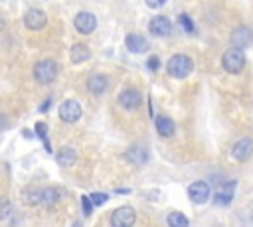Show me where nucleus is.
Returning a JSON list of instances; mask_svg holds the SVG:
<instances>
[{"mask_svg": "<svg viewBox=\"0 0 253 227\" xmlns=\"http://www.w3.org/2000/svg\"><path fill=\"white\" fill-rule=\"evenodd\" d=\"M166 69H168V75H170V77H174V79H184V77H188V75L192 73L194 63H192V59H190L188 55L176 53V55L170 57Z\"/></svg>", "mask_w": 253, "mask_h": 227, "instance_id": "obj_1", "label": "nucleus"}, {"mask_svg": "<svg viewBox=\"0 0 253 227\" xmlns=\"http://www.w3.org/2000/svg\"><path fill=\"white\" fill-rule=\"evenodd\" d=\"M57 75V65L55 61L51 59H42V61H36L34 63V79L42 85H47L55 79Z\"/></svg>", "mask_w": 253, "mask_h": 227, "instance_id": "obj_2", "label": "nucleus"}, {"mask_svg": "<svg viewBox=\"0 0 253 227\" xmlns=\"http://www.w3.org/2000/svg\"><path fill=\"white\" fill-rule=\"evenodd\" d=\"M221 65L227 73H239L245 65V55L241 49H235V47H229L223 57H221Z\"/></svg>", "mask_w": 253, "mask_h": 227, "instance_id": "obj_3", "label": "nucleus"}, {"mask_svg": "<svg viewBox=\"0 0 253 227\" xmlns=\"http://www.w3.org/2000/svg\"><path fill=\"white\" fill-rule=\"evenodd\" d=\"M136 219V213L130 205H121L111 213V225L113 227H132Z\"/></svg>", "mask_w": 253, "mask_h": 227, "instance_id": "obj_4", "label": "nucleus"}, {"mask_svg": "<svg viewBox=\"0 0 253 227\" xmlns=\"http://www.w3.org/2000/svg\"><path fill=\"white\" fill-rule=\"evenodd\" d=\"M79 116H81V107L77 101L67 99L59 105V118L63 122H75V120H79Z\"/></svg>", "mask_w": 253, "mask_h": 227, "instance_id": "obj_5", "label": "nucleus"}, {"mask_svg": "<svg viewBox=\"0 0 253 227\" xmlns=\"http://www.w3.org/2000/svg\"><path fill=\"white\" fill-rule=\"evenodd\" d=\"M251 41H253V32H251V28H247V26H239V28H235V30L231 32L229 43H231L235 49L247 47Z\"/></svg>", "mask_w": 253, "mask_h": 227, "instance_id": "obj_6", "label": "nucleus"}, {"mask_svg": "<svg viewBox=\"0 0 253 227\" xmlns=\"http://www.w3.org/2000/svg\"><path fill=\"white\" fill-rule=\"evenodd\" d=\"M73 26H75V30H77L79 34L87 36V34H91V32L95 30L97 18H95L91 12H79V14L75 16V20H73Z\"/></svg>", "mask_w": 253, "mask_h": 227, "instance_id": "obj_7", "label": "nucleus"}, {"mask_svg": "<svg viewBox=\"0 0 253 227\" xmlns=\"http://www.w3.org/2000/svg\"><path fill=\"white\" fill-rule=\"evenodd\" d=\"M188 195H190V199L194 201V203H198V205H202V203H206L208 199H210V186L206 184V182H194V184H190V188H188Z\"/></svg>", "mask_w": 253, "mask_h": 227, "instance_id": "obj_8", "label": "nucleus"}, {"mask_svg": "<svg viewBox=\"0 0 253 227\" xmlns=\"http://www.w3.org/2000/svg\"><path fill=\"white\" fill-rule=\"evenodd\" d=\"M251 154H253V140H251V138H241V140H237V142L233 144V148H231V156H233L237 162L249 160Z\"/></svg>", "mask_w": 253, "mask_h": 227, "instance_id": "obj_9", "label": "nucleus"}, {"mask_svg": "<svg viewBox=\"0 0 253 227\" xmlns=\"http://www.w3.org/2000/svg\"><path fill=\"white\" fill-rule=\"evenodd\" d=\"M24 24L28 26V30H42L47 24V16H45V12H42L38 8H32L24 16Z\"/></svg>", "mask_w": 253, "mask_h": 227, "instance_id": "obj_10", "label": "nucleus"}, {"mask_svg": "<svg viewBox=\"0 0 253 227\" xmlns=\"http://www.w3.org/2000/svg\"><path fill=\"white\" fill-rule=\"evenodd\" d=\"M119 105L125 109V111H132L140 105V93L136 89H125L121 95H119Z\"/></svg>", "mask_w": 253, "mask_h": 227, "instance_id": "obj_11", "label": "nucleus"}, {"mask_svg": "<svg viewBox=\"0 0 253 227\" xmlns=\"http://www.w3.org/2000/svg\"><path fill=\"white\" fill-rule=\"evenodd\" d=\"M125 45H126V49H128L130 53H144V51L148 49V41H146V38L140 36V34H128V36L125 38Z\"/></svg>", "mask_w": 253, "mask_h": 227, "instance_id": "obj_12", "label": "nucleus"}, {"mask_svg": "<svg viewBox=\"0 0 253 227\" xmlns=\"http://www.w3.org/2000/svg\"><path fill=\"white\" fill-rule=\"evenodd\" d=\"M148 30H150V34L152 36H168L170 32H172V26H170V20L168 18H164V16H154L152 20H150V24H148Z\"/></svg>", "mask_w": 253, "mask_h": 227, "instance_id": "obj_13", "label": "nucleus"}, {"mask_svg": "<svg viewBox=\"0 0 253 227\" xmlns=\"http://www.w3.org/2000/svg\"><path fill=\"white\" fill-rule=\"evenodd\" d=\"M233 189H235V182H225L215 193H213V203L215 205H229L233 199Z\"/></svg>", "mask_w": 253, "mask_h": 227, "instance_id": "obj_14", "label": "nucleus"}, {"mask_svg": "<svg viewBox=\"0 0 253 227\" xmlns=\"http://www.w3.org/2000/svg\"><path fill=\"white\" fill-rule=\"evenodd\" d=\"M107 77L103 75V73H91L89 75V79H87V87H89V91L93 93V95H101V93H105L107 91Z\"/></svg>", "mask_w": 253, "mask_h": 227, "instance_id": "obj_15", "label": "nucleus"}, {"mask_svg": "<svg viewBox=\"0 0 253 227\" xmlns=\"http://www.w3.org/2000/svg\"><path fill=\"white\" fill-rule=\"evenodd\" d=\"M126 160L132 162L134 166H142L148 160V152H146V148L142 144H136V146H132V148L126 150Z\"/></svg>", "mask_w": 253, "mask_h": 227, "instance_id": "obj_16", "label": "nucleus"}, {"mask_svg": "<svg viewBox=\"0 0 253 227\" xmlns=\"http://www.w3.org/2000/svg\"><path fill=\"white\" fill-rule=\"evenodd\" d=\"M154 124H156L158 134H160V136H164V138L172 136V134H174V130H176L174 122H172L168 116H156V118H154Z\"/></svg>", "mask_w": 253, "mask_h": 227, "instance_id": "obj_17", "label": "nucleus"}, {"mask_svg": "<svg viewBox=\"0 0 253 227\" xmlns=\"http://www.w3.org/2000/svg\"><path fill=\"white\" fill-rule=\"evenodd\" d=\"M75 158H77V154H75V150H73V148H69V146L59 148V150H57V154H55L57 164H59V166H63V168L71 166V164L75 162Z\"/></svg>", "mask_w": 253, "mask_h": 227, "instance_id": "obj_18", "label": "nucleus"}, {"mask_svg": "<svg viewBox=\"0 0 253 227\" xmlns=\"http://www.w3.org/2000/svg\"><path fill=\"white\" fill-rule=\"evenodd\" d=\"M89 57H91L89 47H87V45H81V43L73 45V47H71V51H69V59H71L73 63H83V61H85V59H89Z\"/></svg>", "mask_w": 253, "mask_h": 227, "instance_id": "obj_19", "label": "nucleus"}, {"mask_svg": "<svg viewBox=\"0 0 253 227\" xmlns=\"http://www.w3.org/2000/svg\"><path fill=\"white\" fill-rule=\"evenodd\" d=\"M61 197V189L59 188H43L42 189V203L43 205H55Z\"/></svg>", "mask_w": 253, "mask_h": 227, "instance_id": "obj_20", "label": "nucleus"}, {"mask_svg": "<svg viewBox=\"0 0 253 227\" xmlns=\"http://www.w3.org/2000/svg\"><path fill=\"white\" fill-rule=\"evenodd\" d=\"M168 227H188L190 225V221H188V217L182 213V211H172V213H168Z\"/></svg>", "mask_w": 253, "mask_h": 227, "instance_id": "obj_21", "label": "nucleus"}, {"mask_svg": "<svg viewBox=\"0 0 253 227\" xmlns=\"http://www.w3.org/2000/svg\"><path fill=\"white\" fill-rule=\"evenodd\" d=\"M24 197L30 205H38V203H42V189H26Z\"/></svg>", "mask_w": 253, "mask_h": 227, "instance_id": "obj_22", "label": "nucleus"}, {"mask_svg": "<svg viewBox=\"0 0 253 227\" xmlns=\"http://www.w3.org/2000/svg\"><path fill=\"white\" fill-rule=\"evenodd\" d=\"M12 213V205L6 197H0V219H8Z\"/></svg>", "mask_w": 253, "mask_h": 227, "instance_id": "obj_23", "label": "nucleus"}, {"mask_svg": "<svg viewBox=\"0 0 253 227\" xmlns=\"http://www.w3.org/2000/svg\"><path fill=\"white\" fill-rule=\"evenodd\" d=\"M178 22L182 24V28H184L188 34H192V32H194V24H192V20H190L186 14H180V16H178Z\"/></svg>", "mask_w": 253, "mask_h": 227, "instance_id": "obj_24", "label": "nucleus"}, {"mask_svg": "<svg viewBox=\"0 0 253 227\" xmlns=\"http://www.w3.org/2000/svg\"><path fill=\"white\" fill-rule=\"evenodd\" d=\"M45 130H47V126H45L43 122H38V124H36V134H38V136H40V138H42V140L45 142V148L49 150V142H47V136H45Z\"/></svg>", "mask_w": 253, "mask_h": 227, "instance_id": "obj_25", "label": "nucleus"}, {"mask_svg": "<svg viewBox=\"0 0 253 227\" xmlns=\"http://www.w3.org/2000/svg\"><path fill=\"white\" fill-rule=\"evenodd\" d=\"M107 197H109L107 193H99V191L89 195V199H91V203H93V205H103V203L107 201Z\"/></svg>", "mask_w": 253, "mask_h": 227, "instance_id": "obj_26", "label": "nucleus"}, {"mask_svg": "<svg viewBox=\"0 0 253 227\" xmlns=\"http://www.w3.org/2000/svg\"><path fill=\"white\" fill-rule=\"evenodd\" d=\"M81 207H83V215H91V209H93V203L89 199V195H83L81 197Z\"/></svg>", "mask_w": 253, "mask_h": 227, "instance_id": "obj_27", "label": "nucleus"}, {"mask_svg": "<svg viewBox=\"0 0 253 227\" xmlns=\"http://www.w3.org/2000/svg\"><path fill=\"white\" fill-rule=\"evenodd\" d=\"M148 67H150L152 71H156V69L160 67V61H158V57H156V55H150V59H148Z\"/></svg>", "mask_w": 253, "mask_h": 227, "instance_id": "obj_28", "label": "nucleus"}, {"mask_svg": "<svg viewBox=\"0 0 253 227\" xmlns=\"http://www.w3.org/2000/svg\"><path fill=\"white\" fill-rule=\"evenodd\" d=\"M144 2H146V6H150V8H162L166 0H144Z\"/></svg>", "mask_w": 253, "mask_h": 227, "instance_id": "obj_29", "label": "nucleus"}, {"mask_svg": "<svg viewBox=\"0 0 253 227\" xmlns=\"http://www.w3.org/2000/svg\"><path fill=\"white\" fill-rule=\"evenodd\" d=\"M4 124H6V120H4V116L0 114V128H4Z\"/></svg>", "mask_w": 253, "mask_h": 227, "instance_id": "obj_30", "label": "nucleus"}, {"mask_svg": "<svg viewBox=\"0 0 253 227\" xmlns=\"http://www.w3.org/2000/svg\"><path fill=\"white\" fill-rule=\"evenodd\" d=\"M251 221H253V213H251Z\"/></svg>", "mask_w": 253, "mask_h": 227, "instance_id": "obj_31", "label": "nucleus"}]
</instances>
